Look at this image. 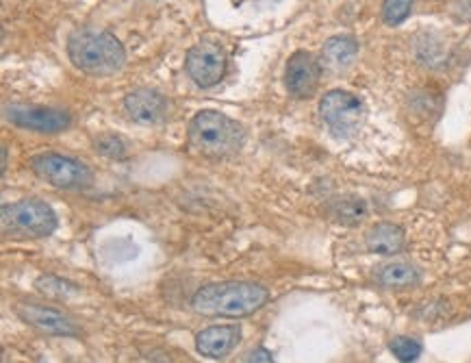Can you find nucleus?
Listing matches in <instances>:
<instances>
[{"label":"nucleus","instance_id":"obj_1","mask_svg":"<svg viewBox=\"0 0 471 363\" xmlns=\"http://www.w3.org/2000/svg\"><path fill=\"white\" fill-rule=\"evenodd\" d=\"M269 292L259 283L224 281L200 287L191 298V309L200 316L245 318L265 307Z\"/></svg>","mask_w":471,"mask_h":363},{"label":"nucleus","instance_id":"obj_2","mask_svg":"<svg viewBox=\"0 0 471 363\" xmlns=\"http://www.w3.org/2000/svg\"><path fill=\"white\" fill-rule=\"evenodd\" d=\"M243 126L222 111L203 109L191 117L188 126V146L204 159H227L242 150Z\"/></svg>","mask_w":471,"mask_h":363},{"label":"nucleus","instance_id":"obj_3","mask_svg":"<svg viewBox=\"0 0 471 363\" xmlns=\"http://www.w3.org/2000/svg\"><path fill=\"white\" fill-rule=\"evenodd\" d=\"M68 57L72 66L92 77L116 75L126 61L124 46L114 33L83 27L68 37Z\"/></svg>","mask_w":471,"mask_h":363},{"label":"nucleus","instance_id":"obj_4","mask_svg":"<svg viewBox=\"0 0 471 363\" xmlns=\"http://www.w3.org/2000/svg\"><path fill=\"white\" fill-rule=\"evenodd\" d=\"M3 233L13 238L39 239L57 230V215L44 200L24 198L18 203L3 205Z\"/></svg>","mask_w":471,"mask_h":363},{"label":"nucleus","instance_id":"obj_5","mask_svg":"<svg viewBox=\"0 0 471 363\" xmlns=\"http://www.w3.org/2000/svg\"><path fill=\"white\" fill-rule=\"evenodd\" d=\"M320 116L326 129L339 140L355 137L365 125V102L346 90H331L320 101Z\"/></svg>","mask_w":471,"mask_h":363},{"label":"nucleus","instance_id":"obj_6","mask_svg":"<svg viewBox=\"0 0 471 363\" xmlns=\"http://www.w3.org/2000/svg\"><path fill=\"white\" fill-rule=\"evenodd\" d=\"M31 170L39 179L59 190H85L94 183L90 165L61 153H42L31 159Z\"/></svg>","mask_w":471,"mask_h":363},{"label":"nucleus","instance_id":"obj_7","mask_svg":"<svg viewBox=\"0 0 471 363\" xmlns=\"http://www.w3.org/2000/svg\"><path fill=\"white\" fill-rule=\"evenodd\" d=\"M185 68L196 85L209 90V87L218 85L227 75V51L215 42H198L189 48L188 57H185Z\"/></svg>","mask_w":471,"mask_h":363},{"label":"nucleus","instance_id":"obj_8","mask_svg":"<svg viewBox=\"0 0 471 363\" xmlns=\"http://www.w3.org/2000/svg\"><path fill=\"white\" fill-rule=\"evenodd\" d=\"M16 313L20 320L37 328L39 333H46V335L78 337L83 333L75 318L68 316L61 309L39 305V302H22L16 307Z\"/></svg>","mask_w":471,"mask_h":363},{"label":"nucleus","instance_id":"obj_9","mask_svg":"<svg viewBox=\"0 0 471 363\" xmlns=\"http://www.w3.org/2000/svg\"><path fill=\"white\" fill-rule=\"evenodd\" d=\"M4 111L12 125L36 133H61L72 125L68 111L51 109V107H7Z\"/></svg>","mask_w":471,"mask_h":363},{"label":"nucleus","instance_id":"obj_10","mask_svg":"<svg viewBox=\"0 0 471 363\" xmlns=\"http://www.w3.org/2000/svg\"><path fill=\"white\" fill-rule=\"evenodd\" d=\"M322 66L315 55L307 51H298L289 57L287 70H284V83H287L289 94L296 98L315 96L320 87Z\"/></svg>","mask_w":471,"mask_h":363},{"label":"nucleus","instance_id":"obj_11","mask_svg":"<svg viewBox=\"0 0 471 363\" xmlns=\"http://www.w3.org/2000/svg\"><path fill=\"white\" fill-rule=\"evenodd\" d=\"M124 109L140 125H156L168 116V101L150 87H137L124 96Z\"/></svg>","mask_w":471,"mask_h":363},{"label":"nucleus","instance_id":"obj_12","mask_svg":"<svg viewBox=\"0 0 471 363\" xmlns=\"http://www.w3.org/2000/svg\"><path fill=\"white\" fill-rule=\"evenodd\" d=\"M242 328L237 325H218L203 328L196 335V351L209 359H224L239 344Z\"/></svg>","mask_w":471,"mask_h":363},{"label":"nucleus","instance_id":"obj_13","mask_svg":"<svg viewBox=\"0 0 471 363\" xmlns=\"http://www.w3.org/2000/svg\"><path fill=\"white\" fill-rule=\"evenodd\" d=\"M406 246V235L402 227L394 222H380L374 224L365 235V248L374 254L382 257H394L400 254Z\"/></svg>","mask_w":471,"mask_h":363},{"label":"nucleus","instance_id":"obj_14","mask_svg":"<svg viewBox=\"0 0 471 363\" xmlns=\"http://www.w3.org/2000/svg\"><path fill=\"white\" fill-rule=\"evenodd\" d=\"M358 55V42L350 36H335L322 48V61L328 70L341 72L355 63Z\"/></svg>","mask_w":471,"mask_h":363},{"label":"nucleus","instance_id":"obj_15","mask_svg":"<svg viewBox=\"0 0 471 363\" xmlns=\"http://www.w3.org/2000/svg\"><path fill=\"white\" fill-rule=\"evenodd\" d=\"M376 281L385 289H411L419 286L421 274L411 262H389L378 268Z\"/></svg>","mask_w":471,"mask_h":363},{"label":"nucleus","instance_id":"obj_16","mask_svg":"<svg viewBox=\"0 0 471 363\" xmlns=\"http://www.w3.org/2000/svg\"><path fill=\"white\" fill-rule=\"evenodd\" d=\"M331 215L335 218V222L343 224V227H356L365 220L367 203L358 196H343V198L332 203Z\"/></svg>","mask_w":471,"mask_h":363},{"label":"nucleus","instance_id":"obj_17","mask_svg":"<svg viewBox=\"0 0 471 363\" xmlns=\"http://www.w3.org/2000/svg\"><path fill=\"white\" fill-rule=\"evenodd\" d=\"M389 351L400 363H415L421 357V352H424V346L415 337L397 335L389 342Z\"/></svg>","mask_w":471,"mask_h":363},{"label":"nucleus","instance_id":"obj_18","mask_svg":"<svg viewBox=\"0 0 471 363\" xmlns=\"http://www.w3.org/2000/svg\"><path fill=\"white\" fill-rule=\"evenodd\" d=\"M36 287L42 294H46V296L57 298V301H61V298H70V296H75V294H78V287L75 286V283L66 281V278L52 277V274H44V277H39L36 281Z\"/></svg>","mask_w":471,"mask_h":363},{"label":"nucleus","instance_id":"obj_19","mask_svg":"<svg viewBox=\"0 0 471 363\" xmlns=\"http://www.w3.org/2000/svg\"><path fill=\"white\" fill-rule=\"evenodd\" d=\"M94 150L107 159H124L129 155V144L116 133H102L94 140Z\"/></svg>","mask_w":471,"mask_h":363},{"label":"nucleus","instance_id":"obj_20","mask_svg":"<svg viewBox=\"0 0 471 363\" xmlns=\"http://www.w3.org/2000/svg\"><path fill=\"white\" fill-rule=\"evenodd\" d=\"M415 0H385L382 3V20L389 27H400L406 18L411 16Z\"/></svg>","mask_w":471,"mask_h":363},{"label":"nucleus","instance_id":"obj_21","mask_svg":"<svg viewBox=\"0 0 471 363\" xmlns=\"http://www.w3.org/2000/svg\"><path fill=\"white\" fill-rule=\"evenodd\" d=\"M248 363H276V361H274L272 352H269L267 348H254V351L250 352Z\"/></svg>","mask_w":471,"mask_h":363}]
</instances>
